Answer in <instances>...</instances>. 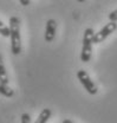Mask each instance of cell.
<instances>
[{
  "label": "cell",
  "instance_id": "1",
  "mask_svg": "<svg viewBox=\"0 0 117 123\" xmlns=\"http://www.w3.org/2000/svg\"><path fill=\"white\" fill-rule=\"evenodd\" d=\"M10 32H11V52L19 55L21 52V37H20V20L18 17L10 18Z\"/></svg>",
  "mask_w": 117,
  "mask_h": 123
},
{
  "label": "cell",
  "instance_id": "2",
  "mask_svg": "<svg viewBox=\"0 0 117 123\" xmlns=\"http://www.w3.org/2000/svg\"><path fill=\"white\" fill-rule=\"evenodd\" d=\"M93 37L95 32L91 27H88L84 31L83 36V46H82V52H80V61L83 63H88L91 59L92 56V45H93Z\"/></svg>",
  "mask_w": 117,
  "mask_h": 123
},
{
  "label": "cell",
  "instance_id": "3",
  "mask_svg": "<svg viewBox=\"0 0 117 123\" xmlns=\"http://www.w3.org/2000/svg\"><path fill=\"white\" fill-rule=\"evenodd\" d=\"M77 78H78V80L80 82V84L84 86V89H85L90 95H96V93H97L98 89H97L96 84L91 80V78H90V76L88 75V72H86L85 70H79V71L77 72Z\"/></svg>",
  "mask_w": 117,
  "mask_h": 123
},
{
  "label": "cell",
  "instance_id": "4",
  "mask_svg": "<svg viewBox=\"0 0 117 123\" xmlns=\"http://www.w3.org/2000/svg\"><path fill=\"white\" fill-rule=\"evenodd\" d=\"M117 30V23L116 21H110L108 23L102 30H99L97 33H95V37H93V44H99L104 42L111 33H114Z\"/></svg>",
  "mask_w": 117,
  "mask_h": 123
},
{
  "label": "cell",
  "instance_id": "5",
  "mask_svg": "<svg viewBox=\"0 0 117 123\" xmlns=\"http://www.w3.org/2000/svg\"><path fill=\"white\" fill-rule=\"evenodd\" d=\"M56 31H57V23H56V20L55 19H49L46 21V26H45V40L47 43H51L55 39Z\"/></svg>",
  "mask_w": 117,
  "mask_h": 123
},
{
  "label": "cell",
  "instance_id": "6",
  "mask_svg": "<svg viewBox=\"0 0 117 123\" xmlns=\"http://www.w3.org/2000/svg\"><path fill=\"white\" fill-rule=\"evenodd\" d=\"M51 115H52L51 109L45 108V109H43V110L40 111V114L38 115V118L36 120L34 123H47V121H49L50 117H51Z\"/></svg>",
  "mask_w": 117,
  "mask_h": 123
},
{
  "label": "cell",
  "instance_id": "7",
  "mask_svg": "<svg viewBox=\"0 0 117 123\" xmlns=\"http://www.w3.org/2000/svg\"><path fill=\"white\" fill-rule=\"evenodd\" d=\"M0 82H2L4 84H8V76H7V72H6V69H5V65H4V61H2V56L0 53Z\"/></svg>",
  "mask_w": 117,
  "mask_h": 123
},
{
  "label": "cell",
  "instance_id": "8",
  "mask_svg": "<svg viewBox=\"0 0 117 123\" xmlns=\"http://www.w3.org/2000/svg\"><path fill=\"white\" fill-rule=\"evenodd\" d=\"M0 93L5 97H12L14 95V91L7 84H4L2 82H0Z\"/></svg>",
  "mask_w": 117,
  "mask_h": 123
},
{
  "label": "cell",
  "instance_id": "9",
  "mask_svg": "<svg viewBox=\"0 0 117 123\" xmlns=\"http://www.w3.org/2000/svg\"><path fill=\"white\" fill-rule=\"evenodd\" d=\"M0 34L2 37H10L11 36V32H10V27L6 26L1 20H0Z\"/></svg>",
  "mask_w": 117,
  "mask_h": 123
},
{
  "label": "cell",
  "instance_id": "10",
  "mask_svg": "<svg viewBox=\"0 0 117 123\" xmlns=\"http://www.w3.org/2000/svg\"><path fill=\"white\" fill-rule=\"evenodd\" d=\"M20 123H31V117H30L29 114H26V112L21 114V116H20Z\"/></svg>",
  "mask_w": 117,
  "mask_h": 123
},
{
  "label": "cell",
  "instance_id": "11",
  "mask_svg": "<svg viewBox=\"0 0 117 123\" xmlns=\"http://www.w3.org/2000/svg\"><path fill=\"white\" fill-rule=\"evenodd\" d=\"M109 20H110V21H116L117 23V10L112 11V12L109 14Z\"/></svg>",
  "mask_w": 117,
  "mask_h": 123
},
{
  "label": "cell",
  "instance_id": "12",
  "mask_svg": "<svg viewBox=\"0 0 117 123\" xmlns=\"http://www.w3.org/2000/svg\"><path fill=\"white\" fill-rule=\"evenodd\" d=\"M19 2H20L23 6H29L30 2H31V0H19Z\"/></svg>",
  "mask_w": 117,
  "mask_h": 123
},
{
  "label": "cell",
  "instance_id": "13",
  "mask_svg": "<svg viewBox=\"0 0 117 123\" xmlns=\"http://www.w3.org/2000/svg\"><path fill=\"white\" fill-rule=\"evenodd\" d=\"M62 123H74V122H72L71 120H64V121H63Z\"/></svg>",
  "mask_w": 117,
  "mask_h": 123
},
{
  "label": "cell",
  "instance_id": "14",
  "mask_svg": "<svg viewBox=\"0 0 117 123\" xmlns=\"http://www.w3.org/2000/svg\"><path fill=\"white\" fill-rule=\"evenodd\" d=\"M77 1H78V2H84L85 0H77Z\"/></svg>",
  "mask_w": 117,
  "mask_h": 123
}]
</instances>
